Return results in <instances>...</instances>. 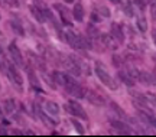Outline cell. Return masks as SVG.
Segmentation results:
<instances>
[{"instance_id": "obj_3", "label": "cell", "mask_w": 156, "mask_h": 137, "mask_svg": "<svg viewBox=\"0 0 156 137\" xmlns=\"http://www.w3.org/2000/svg\"><path fill=\"white\" fill-rule=\"evenodd\" d=\"M64 88L67 90L68 94H71V95L75 97V98H85V94H87L85 88H83L78 82H75V79H74L71 75L68 77V82Z\"/></svg>"}, {"instance_id": "obj_33", "label": "cell", "mask_w": 156, "mask_h": 137, "mask_svg": "<svg viewBox=\"0 0 156 137\" xmlns=\"http://www.w3.org/2000/svg\"><path fill=\"white\" fill-rule=\"evenodd\" d=\"M91 20H94V22H100L101 16L97 13V12H94V13H91Z\"/></svg>"}, {"instance_id": "obj_22", "label": "cell", "mask_w": 156, "mask_h": 137, "mask_svg": "<svg viewBox=\"0 0 156 137\" xmlns=\"http://www.w3.org/2000/svg\"><path fill=\"white\" fill-rule=\"evenodd\" d=\"M10 27H12V30L16 33V35H19V36H25L23 26L19 22H17V20H12V22H10Z\"/></svg>"}, {"instance_id": "obj_11", "label": "cell", "mask_w": 156, "mask_h": 137, "mask_svg": "<svg viewBox=\"0 0 156 137\" xmlns=\"http://www.w3.org/2000/svg\"><path fill=\"white\" fill-rule=\"evenodd\" d=\"M113 128H116V132H119L120 134H132V130H130V127L122 120H112Z\"/></svg>"}, {"instance_id": "obj_18", "label": "cell", "mask_w": 156, "mask_h": 137, "mask_svg": "<svg viewBox=\"0 0 156 137\" xmlns=\"http://www.w3.org/2000/svg\"><path fill=\"white\" fill-rule=\"evenodd\" d=\"M45 111L51 115H58L59 114V105L55 101H46L45 103Z\"/></svg>"}, {"instance_id": "obj_30", "label": "cell", "mask_w": 156, "mask_h": 137, "mask_svg": "<svg viewBox=\"0 0 156 137\" xmlns=\"http://www.w3.org/2000/svg\"><path fill=\"white\" fill-rule=\"evenodd\" d=\"M113 64H114L116 66H122L123 65V59L119 56V55H114V56H113Z\"/></svg>"}, {"instance_id": "obj_16", "label": "cell", "mask_w": 156, "mask_h": 137, "mask_svg": "<svg viewBox=\"0 0 156 137\" xmlns=\"http://www.w3.org/2000/svg\"><path fill=\"white\" fill-rule=\"evenodd\" d=\"M26 71H28V77H29V81H30V85H32L36 91H41V93H42V88L39 85V81H38V78H36V75H35L32 66H26Z\"/></svg>"}, {"instance_id": "obj_9", "label": "cell", "mask_w": 156, "mask_h": 137, "mask_svg": "<svg viewBox=\"0 0 156 137\" xmlns=\"http://www.w3.org/2000/svg\"><path fill=\"white\" fill-rule=\"evenodd\" d=\"M100 40H101V44L104 45L106 48H108V49H113V51L117 49V45H119V42L116 40V38H114L113 35L103 33V35L100 36Z\"/></svg>"}, {"instance_id": "obj_2", "label": "cell", "mask_w": 156, "mask_h": 137, "mask_svg": "<svg viewBox=\"0 0 156 137\" xmlns=\"http://www.w3.org/2000/svg\"><path fill=\"white\" fill-rule=\"evenodd\" d=\"M65 40L73 46L74 49H87V39L77 35L73 30H67L65 32Z\"/></svg>"}, {"instance_id": "obj_6", "label": "cell", "mask_w": 156, "mask_h": 137, "mask_svg": "<svg viewBox=\"0 0 156 137\" xmlns=\"http://www.w3.org/2000/svg\"><path fill=\"white\" fill-rule=\"evenodd\" d=\"M7 49H9V54H10L13 62H15L17 66H23V65H25V62H23V55H22L20 49L17 48V45L15 44V42H10Z\"/></svg>"}, {"instance_id": "obj_34", "label": "cell", "mask_w": 156, "mask_h": 137, "mask_svg": "<svg viewBox=\"0 0 156 137\" xmlns=\"http://www.w3.org/2000/svg\"><path fill=\"white\" fill-rule=\"evenodd\" d=\"M149 124H151L152 127H153V128H156V117L155 115H149Z\"/></svg>"}, {"instance_id": "obj_4", "label": "cell", "mask_w": 156, "mask_h": 137, "mask_svg": "<svg viewBox=\"0 0 156 137\" xmlns=\"http://www.w3.org/2000/svg\"><path fill=\"white\" fill-rule=\"evenodd\" d=\"M65 110H67L73 117H78V118H81V120H87V118H88V115L84 111L83 105L78 104L75 100H69L67 104H65Z\"/></svg>"}, {"instance_id": "obj_24", "label": "cell", "mask_w": 156, "mask_h": 137, "mask_svg": "<svg viewBox=\"0 0 156 137\" xmlns=\"http://www.w3.org/2000/svg\"><path fill=\"white\" fill-rule=\"evenodd\" d=\"M95 12L100 15L101 17H104V19H107V17H110V9L107 7V6H104V5H98L97 7H95Z\"/></svg>"}, {"instance_id": "obj_41", "label": "cell", "mask_w": 156, "mask_h": 137, "mask_svg": "<svg viewBox=\"0 0 156 137\" xmlns=\"http://www.w3.org/2000/svg\"><path fill=\"white\" fill-rule=\"evenodd\" d=\"M0 19H2V15H0Z\"/></svg>"}, {"instance_id": "obj_35", "label": "cell", "mask_w": 156, "mask_h": 137, "mask_svg": "<svg viewBox=\"0 0 156 137\" xmlns=\"http://www.w3.org/2000/svg\"><path fill=\"white\" fill-rule=\"evenodd\" d=\"M152 39H153V42H155V45H156V29L152 30Z\"/></svg>"}, {"instance_id": "obj_25", "label": "cell", "mask_w": 156, "mask_h": 137, "mask_svg": "<svg viewBox=\"0 0 156 137\" xmlns=\"http://www.w3.org/2000/svg\"><path fill=\"white\" fill-rule=\"evenodd\" d=\"M5 110L7 114H10V113H13L15 110H16V101L13 98H9L5 101Z\"/></svg>"}, {"instance_id": "obj_20", "label": "cell", "mask_w": 156, "mask_h": 137, "mask_svg": "<svg viewBox=\"0 0 156 137\" xmlns=\"http://www.w3.org/2000/svg\"><path fill=\"white\" fill-rule=\"evenodd\" d=\"M119 77H120V79H122L126 85H129V87H133V85H134V79L129 75L127 71H120V72H119Z\"/></svg>"}, {"instance_id": "obj_23", "label": "cell", "mask_w": 156, "mask_h": 137, "mask_svg": "<svg viewBox=\"0 0 156 137\" xmlns=\"http://www.w3.org/2000/svg\"><path fill=\"white\" fill-rule=\"evenodd\" d=\"M136 27H137L142 33H145L146 30H147V20H146L143 16H139L136 19Z\"/></svg>"}, {"instance_id": "obj_21", "label": "cell", "mask_w": 156, "mask_h": 137, "mask_svg": "<svg viewBox=\"0 0 156 137\" xmlns=\"http://www.w3.org/2000/svg\"><path fill=\"white\" fill-rule=\"evenodd\" d=\"M123 12L126 13V16L133 17V15H134L133 3H132L130 0H124V2H123Z\"/></svg>"}, {"instance_id": "obj_8", "label": "cell", "mask_w": 156, "mask_h": 137, "mask_svg": "<svg viewBox=\"0 0 156 137\" xmlns=\"http://www.w3.org/2000/svg\"><path fill=\"white\" fill-rule=\"evenodd\" d=\"M85 98L88 100L90 104L95 105V107H104V105H106V100H104V97L100 95V94L94 93V91H87Z\"/></svg>"}, {"instance_id": "obj_14", "label": "cell", "mask_w": 156, "mask_h": 137, "mask_svg": "<svg viewBox=\"0 0 156 137\" xmlns=\"http://www.w3.org/2000/svg\"><path fill=\"white\" fill-rule=\"evenodd\" d=\"M29 10H30V15L36 19V22L38 23H45L46 22V17H45V15L42 13V10H41L39 7H36L35 5H32L30 7H29Z\"/></svg>"}, {"instance_id": "obj_36", "label": "cell", "mask_w": 156, "mask_h": 137, "mask_svg": "<svg viewBox=\"0 0 156 137\" xmlns=\"http://www.w3.org/2000/svg\"><path fill=\"white\" fill-rule=\"evenodd\" d=\"M110 2H112V3H114V5H119V3H120V0H110Z\"/></svg>"}, {"instance_id": "obj_37", "label": "cell", "mask_w": 156, "mask_h": 137, "mask_svg": "<svg viewBox=\"0 0 156 137\" xmlns=\"http://www.w3.org/2000/svg\"><path fill=\"white\" fill-rule=\"evenodd\" d=\"M64 2H65V3H74L75 0H64Z\"/></svg>"}, {"instance_id": "obj_27", "label": "cell", "mask_w": 156, "mask_h": 137, "mask_svg": "<svg viewBox=\"0 0 156 137\" xmlns=\"http://www.w3.org/2000/svg\"><path fill=\"white\" fill-rule=\"evenodd\" d=\"M87 33H88V36L91 39H97V38H100L101 35L98 33V30L94 27V25H90L88 27H87Z\"/></svg>"}, {"instance_id": "obj_28", "label": "cell", "mask_w": 156, "mask_h": 137, "mask_svg": "<svg viewBox=\"0 0 156 137\" xmlns=\"http://www.w3.org/2000/svg\"><path fill=\"white\" fill-rule=\"evenodd\" d=\"M71 123H73V126L75 127L77 133H80V134H84V133H85V130H84L83 124H81V123H80L78 120H75V118H71Z\"/></svg>"}, {"instance_id": "obj_12", "label": "cell", "mask_w": 156, "mask_h": 137, "mask_svg": "<svg viewBox=\"0 0 156 137\" xmlns=\"http://www.w3.org/2000/svg\"><path fill=\"white\" fill-rule=\"evenodd\" d=\"M112 35L116 38V40L119 44H123L124 42V32H123L122 26L119 23H112Z\"/></svg>"}, {"instance_id": "obj_32", "label": "cell", "mask_w": 156, "mask_h": 137, "mask_svg": "<svg viewBox=\"0 0 156 137\" xmlns=\"http://www.w3.org/2000/svg\"><path fill=\"white\" fill-rule=\"evenodd\" d=\"M134 5L139 6L140 9L143 10V9H145V6H146V0H134Z\"/></svg>"}, {"instance_id": "obj_5", "label": "cell", "mask_w": 156, "mask_h": 137, "mask_svg": "<svg viewBox=\"0 0 156 137\" xmlns=\"http://www.w3.org/2000/svg\"><path fill=\"white\" fill-rule=\"evenodd\" d=\"M7 77L10 79V82L13 84V87L19 90V91H23V78L20 75V72L17 71V68L13 64H9V68H7Z\"/></svg>"}, {"instance_id": "obj_10", "label": "cell", "mask_w": 156, "mask_h": 137, "mask_svg": "<svg viewBox=\"0 0 156 137\" xmlns=\"http://www.w3.org/2000/svg\"><path fill=\"white\" fill-rule=\"evenodd\" d=\"M137 81L142 82L143 85H156V75H153V74H151V72L140 71Z\"/></svg>"}, {"instance_id": "obj_40", "label": "cell", "mask_w": 156, "mask_h": 137, "mask_svg": "<svg viewBox=\"0 0 156 137\" xmlns=\"http://www.w3.org/2000/svg\"><path fill=\"white\" fill-rule=\"evenodd\" d=\"M0 91H2V85H0Z\"/></svg>"}, {"instance_id": "obj_7", "label": "cell", "mask_w": 156, "mask_h": 137, "mask_svg": "<svg viewBox=\"0 0 156 137\" xmlns=\"http://www.w3.org/2000/svg\"><path fill=\"white\" fill-rule=\"evenodd\" d=\"M54 9L59 12V16H61V20L65 26H73V20H71V15H69V10L61 3H55L54 5Z\"/></svg>"}, {"instance_id": "obj_31", "label": "cell", "mask_w": 156, "mask_h": 137, "mask_svg": "<svg viewBox=\"0 0 156 137\" xmlns=\"http://www.w3.org/2000/svg\"><path fill=\"white\" fill-rule=\"evenodd\" d=\"M151 16L153 20H156V3H152L151 5Z\"/></svg>"}, {"instance_id": "obj_19", "label": "cell", "mask_w": 156, "mask_h": 137, "mask_svg": "<svg viewBox=\"0 0 156 137\" xmlns=\"http://www.w3.org/2000/svg\"><path fill=\"white\" fill-rule=\"evenodd\" d=\"M7 68H9V61L6 59L5 51L0 48V71L3 74H7Z\"/></svg>"}, {"instance_id": "obj_29", "label": "cell", "mask_w": 156, "mask_h": 137, "mask_svg": "<svg viewBox=\"0 0 156 137\" xmlns=\"http://www.w3.org/2000/svg\"><path fill=\"white\" fill-rule=\"evenodd\" d=\"M5 2H6V5L13 7V9H19V6H20L19 0H5Z\"/></svg>"}, {"instance_id": "obj_26", "label": "cell", "mask_w": 156, "mask_h": 137, "mask_svg": "<svg viewBox=\"0 0 156 137\" xmlns=\"http://www.w3.org/2000/svg\"><path fill=\"white\" fill-rule=\"evenodd\" d=\"M112 108L114 110V111H116V114L119 115V117H120V118H122V120H129V117H127V114H126V113H124V111H123L122 108H120V107H119V105L116 104V103H112Z\"/></svg>"}, {"instance_id": "obj_15", "label": "cell", "mask_w": 156, "mask_h": 137, "mask_svg": "<svg viewBox=\"0 0 156 137\" xmlns=\"http://www.w3.org/2000/svg\"><path fill=\"white\" fill-rule=\"evenodd\" d=\"M84 15H85L84 6L81 5V3H75V6H74V9H73V17L77 20V22H83Z\"/></svg>"}, {"instance_id": "obj_13", "label": "cell", "mask_w": 156, "mask_h": 137, "mask_svg": "<svg viewBox=\"0 0 156 137\" xmlns=\"http://www.w3.org/2000/svg\"><path fill=\"white\" fill-rule=\"evenodd\" d=\"M71 56H73V59L77 62V65L80 66V69H81L83 74H85V75H91V68H90V65L85 62V61L81 59L80 56H75V55H71Z\"/></svg>"}, {"instance_id": "obj_17", "label": "cell", "mask_w": 156, "mask_h": 137, "mask_svg": "<svg viewBox=\"0 0 156 137\" xmlns=\"http://www.w3.org/2000/svg\"><path fill=\"white\" fill-rule=\"evenodd\" d=\"M52 77L55 79L56 85H62V87H65L68 82V74H64V72H59V71H54L52 72Z\"/></svg>"}, {"instance_id": "obj_42", "label": "cell", "mask_w": 156, "mask_h": 137, "mask_svg": "<svg viewBox=\"0 0 156 137\" xmlns=\"http://www.w3.org/2000/svg\"><path fill=\"white\" fill-rule=\"evenodd\" d=\"M0 36H2V32H0Z\"/></svg>"}, {"instance_id": "obj_1", "label": "cell", "mask_w": 156, "mask_h": 137, "mask_svg": "<svg viewBox=\"0 0 156 137\" xmlns=\"http://www.w3.org/2000/svg\"><path fill=\"white\" fill-rule=\"evenodd\" d=\"M94 72H95V75H97V78H98V79H100V81L103 82L107 88H110V90H113V91L119 88V84L116 82V79H114V78L107 72V69L101 65L100 62H97V64H95Z\"/></svg>"}, {"instance_id": "obj_38", "label": "cell", "mask_w": 156, "mask_h": 137, "mask_svg": "<svg viewBox=\"0 0 156 137\" xmlns=\"http://www.w3.org/2000/svg\"><path fill=\"white\" fill-rule=\"evenodd\" d=\"M3 117V111H2V108H0V118Z\"/></svg>"}, {"instance_id": "obj_39", "label": "cell", "mask_w": 156, "mask_h": 137, "mask_svg": "<svg viewBox=\"0 0 156 137\" xmlns=\"http://www.w3.org/2000/svg\"><path fill=\"white\" fill-rule=\"evenodd\" d=\"M155 75H156V66H155Z\"/></svg>"}]
</instances>
